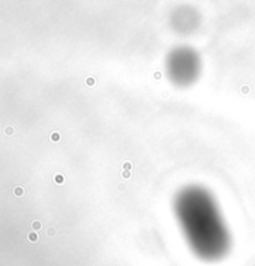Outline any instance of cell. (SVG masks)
I'll list each match as a JSON object with an SVG mask.
<instances>
[{
  "label": "cell",
  "mask_w": 255,
  "mask_h": 266,
  "mask_svg": "<svg viewBox=\"0 0 255 266\" xmlns=\"http://www.w3.org/2000/svg\"><path fill=\"white\" fill-rule=\"evenodd\" d=\"M174 210L192 250L204 260H218L229 250L230 238L213 197L200 187L179 192Z\"/></svg>",
  "instance_id": "cell-1"
},
{
  "label": "cell",
  "mask_w": 255,
  "mask_h": 266,
  "mask_svg": "<svg viewBox=\"0 0 255 266\" xmlns=\"http://www.w3.org/2000/svg\"><path fill=\"white\" fill-rule=\"evenodd\" d=\"M199 56L188 47L173 50L167 60V72L172 81L179 86L193 83L199 75Z\"/></svg>",
  "instance_id": "cell-2"
},
{
  "label": "cell",
  "mask_w": 255,
  "mask_h": 266,
  "mask_svg": "<svg viewBox=\"0 0 255 266\" xmlns=\"http://www.w3.org/2000/svg\"><path fill=\"white\" fill-rule=\"evenodd\" d=\"M5 133H8V134H10V133H11V128H9V127H8V128L5 129Z\"/></svg>",
  "instance_id": "cell-4"
},
{
  "label": "cell",
  "mask_w": 255,
  "mask_h": 266,
  "mask_svg": "<svg viewBox=\"0 0 255 266\" xmlns=\"http://www.w3.org/2000/svg\"><path fill=\"white\" fill-rule=\"evenodd\" d=\"M15 193H16L18 197H20V194H21V189H20V188H16V189H15Z\"/></svg>",
  "instance_id": "cell-3"
}]
</instances>
